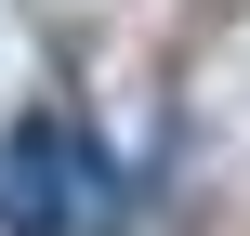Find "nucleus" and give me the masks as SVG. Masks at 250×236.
I'll return each mask as SVG.
<instances>
[{"label":"nucleus","mask_w":250,"mask_h":236,"mask_svg":"<svg viewBox=\"0 0 250 236\" xmlns=\"http://www.w3.org/2000/svg\"><path fill=\"white\" fill-rule=\"evenodd\" d=\"M79 131L66 118H13L0 131V236H79Z\"/></svg>","instance_id":"obj_1"}]
</instances>
